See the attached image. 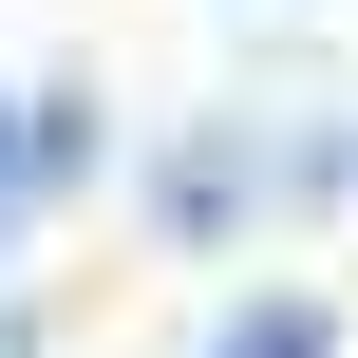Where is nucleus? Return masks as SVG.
Listing matches in <instances>:
<instances>
[{
    "mask_svg": "<svg viewBox=\"0 0 358 358\" xmlns=\"http://www.w3.org/2000/svg\"><path fill=\"white\" fill-rule=\"evenodd\" d=\"M245 208H264V151H245V132H170V170H151V227H170V245H227Z\"/></svg>",
    "mask_w": 358,
    "mask_h": 358,
    "instance_id": "obj_1",
    "label": "nucleus"
},
{
    "mask_svg": "<svg viewBox=\"0 0 358 358\" xmlns=\"http://www.w3.org/2000/svg\"><path fill=\"white\" fill-rule=\"evenodd\" d=\"M76 151H94V113H57V94H0V227H19V208H38Z\"/></svg>",
    "mask_w": 358,
    "mask_h": 358,
    "instance_id": "obj_2",
    "label": "nucleus"
},
{
    "mask_svg": "<svg viewBox=\"0 0 358 358\" xmlns=\"http://www.w3.org/2000/svg\"><path fill=\"white\" fill-rule=\"evenodd\" d=\"M302 189H321V208H358V132H321V151H302Z\"/></svg>",
    "mask_w": 358,
    "mask_h": 358,
    "instance_id": "obj_3",
    "label": "nucleus"
},
{
    "mask_svg": "<svg viewBox=\"0 0 358 358\" xmlns=\"http://www.w3.org/2000/svg\"><path fill=\"white\" fill-rule=\"evenodd\" d=\"M0 358H19V340H0Z\"/></svg>",
    "mask_w": 358,
    "mask_h": 358,
    "instance_id": "obj_4",
    "label": "nucleus"
}]
</instances>
